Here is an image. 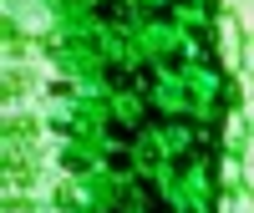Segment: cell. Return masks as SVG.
Masks as SVG:
<instances>
[{
	"label": "cell",
	"instance_id": "obj_1",
	"mask_svg": "<svg viewBox=\"0 0 254 213\" xmlns=\"http://www.w3.org/2000/svg\"><path fill=\"white\" fill-rule=\"evenodd\" d=\"M132 198L142 213H173V203H168V193L158 183H147V178H132Z\"/></svg>",
	"mask_w": 254,
	"mask_h": 213
},
{
	"label": "cell",
	"instance_id": "obj_3",
	"mask_svg": "<svg viewBox=\"0 0 254 213\" xmlns=\"http://www.w3.org/2000/svg\"><path fill=\"white\" fill-rule=\"evenodd\" d=\"M107 137H117V142H132V137H137V122H107Z\"/></svg>",
	"mask_w": 254,
	"mask_h": 213
},
{
	"label": "cell",
	"instance_id": "obj_5",
	"mask_svg": "<svg viewBox=\"0 0 254 213\" xmlns=\"http://www.w3.org/2000/svg\"><path fill=\"white\" fill-rule=\"evenodd\" d=\"M112 167L117 173H132V153H112Z\"/></svg>",
	"mask_w": 254,
	"mask_h": 213
},
{
	"label": "cell",
	"instance_id": "obj_2",
	"mask_svg": "<svg viewBox=\"0 0 254 213\" xmlns=\"http://www.w3.org/2000/svg\"><path fill=\"white\" fill-rule=\"evenodd\" d=\"M122 15H127L122 0H97V20H122Z\"/></svg>",
	"mask_w": 254,
	"mask_h": 213
},
{
	"label": "cell",
	"instance_id": "obj_4",
	"mask_svg": "<svg viewBox=\"0 0 254 213\" xmlns=\"http://www.w3.org/2000/svg\"><path fill=\"white\" fill-rule=\"evenodd\" d=\"M107 87H117V92L132 87V81H127V66H107Z\"/></svg>",
	"mask_w": 254,
	"mask_h": 213
}]
</instances>
